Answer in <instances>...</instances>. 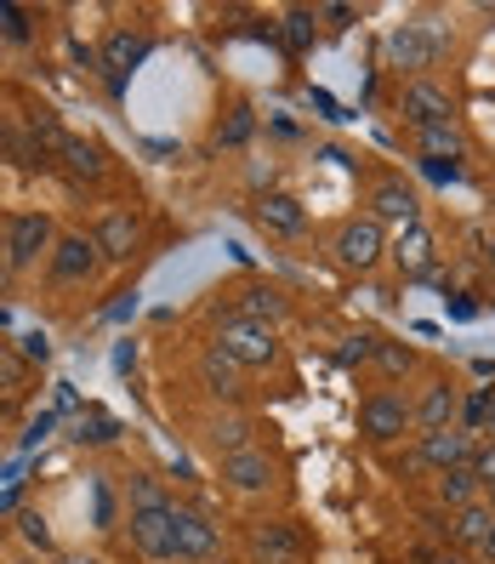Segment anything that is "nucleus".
<instances>
[{"label":"nucleus","mask_w":495,"mask_h":564,"mask_svg":"<svg viewBox=\"0 0 495 564\" xmlns=\"http://www.w3.org/2000/svg\"><path fill=\"white\" fill-rule=\"evenodd\" d=\"M245 547H251L256 564H296L308 553V536H302V524H296V519H256Z\"/></svg>","instance_id":"7"},{"label":"nucleus","mask_w":495,"mask_h":564,"mask_svg":"<svg viewBox=\"0 0 495 564\" xmlns=\"http://www.w3.org/2000/svg\"><path fill=\"white\" fill-rule=\"evenodd\" d=\"M410 405H416V427H421V434L455 427V422H461V382H450V377H427Z\"/></svg>","instance_id":"12"},{"label":"nucleus","mask_w":495,"mask_h":564,"mask_svg":"<svg viewBox=\"0 0 495 564\" xmlns=\"http://www.w3.org/2000/svg\"><path fill=\"white\" fill-rule=\"evenodd\" d=\"M114 434H120V422H114V416H103V411H86L75 440H80V445H109Z\"/></svg>","instance_id":"34"},{"label":"nucleus","mask_w":495,"mask_h":564,"mask_svg":"<svg viewBox=\"0 0 495 564\" xmlns=\"http://www.w3.org/2000/svg\"><path fill=\"white\" fill-rule=\"evenodd\" d=\"M125 508L143 513V508H177V502L165 496V485L154 474H125Z\"/></svg>","instance_id":"29"},{"label":"nucleus","mask_w":495,"mask_h":564,"mask_svg":"<svg viewBox=\"0 0 495 564\" xmlns=\"http://www.w3.org/2000/svg\"><path fill=\"white\" fill-rule=\"evenodd\" d=\"M416 149L421 160H439V165H455V160H468V138H461V126H421L416 131Z\"/></svg>","instance_id":"23"},{"label":"nucleus","mask_w":495,"mask_h":564,"mask_svg":"<svg viewBox=\"0 0 495 564\" xmlns=\"http://www.w3.org/2000/svg\"><path fill=\"white\" fill-rule=\"evenodd\" d=\"M387 262H393V269H399L405 280H433V274H439L433 228H427V223L399 228V235H393V246H387Z\"/></svg>","instance_id":"10"},{"label":"nucleus","mask_w":495,"mask_h":564,"mask_svg":"<svg viewBox=\"0 0 495 564\" xmlns=\"http://www.w3.org/2000/svg\"><path fill=\"white\" fill-rule=\"evenodd\" d=\"M29 143H35L41 154H63V149H69V131H63V120H57V109H29Z\"/></svg>","instance_id":"26"},{"label":"nucleus","mask_w":495,"mask_h":564,"mask_svg":"<svg viewBox=\"0 0 495 564\" xmlns=\"http://www.w3.org/2000/svg\"><path fill=\"white\" fill-rule=\"evenodd\" d=\"M444 57V35L439 29H421V23H399L387 35V69H399L410 80H427V69Z\"/></svg>","instance_id":"5"},{"label":"nucleus","mask_w":495,"mask_h":564,"mask_svg":"<svg viewBox=\"0 0 495 564\" xmlns=\"http://www.w3.org/2000/svg\"><path fill=\"white\" fill-rule=\"evenodd\" d=\"M387 246H393L387 228H382L371 212H365V217H348L337 235H330V257H337L348 274H376L382 262H387Z\"/></svg>","instance_id":"2"},{"label":"nucleus","mask_w":495,"mask_h":564,"mask_svg":"<svg viewBox=\"0 0 495 564\" xmlns=\"http://www.w3.org/2000/svg\"><path fill=\"white\" fill-rule=\"evenodd\" d=\"M290 314V296L268 280H256L245 291H234V308H228V319H256V325H279Z\"/></svg>","instance_id":"18"},{"label":"nucleus","mask_w":495,"mask_h":564,"mask_svg":"<svg viewBox=\"0 0 495 564\" xmlns=\"http://www.w3.org/2000/svg\"><path fill=\"white\" fill-rule=\"evenodd\" d=\"M410 427H416V405L399 388H371L365 400H359V440L365 445L387 451V445H399Z\"/></svg>","instance_id":"1"},{"label":"nucleus","mask_w":495,"mask_h":564,"mask_svg":"<svg viewBox=\"0 0 495 564\" xmlns=\"http://www.w3.org/2000/svg\"><path fill=\"white\" fill-rule=\"evenodd\" d=\"M251 131H256V115H251L245 104H234V109H228V126H217V149H240V143H251Z\"/></svg>","instance_id":"32"},{"label":"nucleus","mask_w":495,"mask_h":564,"mask_svg":"<svg viewBox=\"0 0 495 564\" xmlns=\"http://www.w3.org/2000/svg\"><path fill=\"white\" fill-rule=\"evenodd\" d=\"M125 536L148 564H177V524L172 508H143V513H125Z\"/></svg>","instance_id":"6"},{"label":"nucleus","mask_w":495,"mask_h":564,"mask_svg":"<svg viewBox=\"0 0 495 564\" xmlns=\"http://www.w3.org/2000/svg\"><path fill=\"white\" fill-rule=\"evenodd\" d=\"M222 485H228V490H240V496L274 490V485H279V456H274V451H262V445L222 456Z\"/></svg>","instance_id":"9"},{"label":"nucleus","mask_w":495,"mask_h":564,"mask_svg":"<svg viewBox=\"0 0 495 564\" xmlns=\"http://www.w3.org/2000/svg\"><path fill=\"white\" fill-rule=\"evenodd\" d=\"M256 223L268 228V235L296 240V235H308V206L296 200V194H262V200H256Z\"/></svg>","instance_id":"19"},{"label":"nucleus","mask_w":495,"mask_h":564,"mask_svg":"<svg viewBox=\"0 0 495 564\" xmlns=\"http://www.w3.org/2000/svg\"><path fill=\"white\" fill-rule=\"evenodd\" d=\"M484 440H495V411H490V427H484Z\"/></svg>","instance_id":"49"},{"label":"nucleus","mask_w":495,"mask_h":564,"mask_svg":"<svg viewBox=\"0 0 495 564\" xmlns=\"http://www.w3.org/2000/svg\"><path fill=\"white\" fill-rule=\"evenodd\" d=\"M433 496H439L444 513H461V508L484 502V485H479V474L468 468V462H461V468H450V474H433Z\"/></svg>","instance_id":"21"},{"label":"nucleus","mask_w":495,"mask_h":564,"mask_svg":"<svg viewBox=\"0 0 495 564\" xmlns=\"http://www.w3.org/2000/svg\"><path fill=\"white\" fill-rule=\"evenodd\" d=\"M206 440L217 456H234V451H251V422L245 416H211L206 427Z\"/></svg>","instance_id":"27"},{"label":"nucleus","mask_w":495,"mask_h":564,"mask_svg":"<svg viewBox=\"0 0 495 564\" xmlns=\"http://www.w3.org/2000/svg\"><path fill=\"white\" fill-rule=\"evenodd\" d=\"M217 348L240 365V371H268L279 365V330L274 325H256V319H222L217 325Z\"/></svg>","instance_id":"3"},{"label":"nucleus","mask_w":495,"mask_h":564,"mask_svg":"<svg viewBox=\"0 0 495 564\" xmlns=\"http://www.w3.org/2000/svg\"><path fill=\"white\" fill-rule=\"evenodd\" d=\"M12 143V131H7V120H0V149H7Z\"/></svg>","instance_id":"48"},{"label":"nucleus","mask_w":495,"mask_h":564,"mask_svg":"<svg viewBox=\"0 0 495 564\" xmlns=\"http://www.w3.org/2000/svg\"><path fill=\"white\" fill-rule=\"evenodd\" d=\"M473 564H495V524H490V536L473 547Z\"/></svg>","instance_id":"41"},{"label":"nucleus","mask_w":495,"mask_h":564,"mask_svg":"<svg viewBox=\"0 0 495 564\" xmlns=\"http://www.w3.org/2000/svg\"><path fill=\"white\" fill-rule=\"evenodd\" d=\"M473 434H461V427H439V434H416V445L405 451L399 474H450L461 462H473Z\"/></svg>","instance_id":"4"},{"label":"nucleus","mask_w":495,"mask_h":564,"mask_svg":"<svg viewBox=\"0 0 495 564\" xmlns=\"http://www.w3.org/2000/svg\"><path fill=\"white\" fill-rule=\"evenodd\" d=\"M433 564H473V558H468V553H455V547H444V553H439Z\"/></svg>","instance_id":"45"},{"label":"nucleus","mask_w":495,"mask_h":564,"mask_svg":"<svg viewBox=\"0 0 495 564\" xmlns=\"http://www.w3.org/2000/svg\"><path fill=\"white\" fill-rule=\"evenodd\" d=\"M371 217L387 228V223H399V228H410V223H421V194L405 183V177H376L371 183Z\"/></svg>","instance_id":"15"},{"label":"nucleus","mask_w":495,"mask_h":564,"mask_svg":"<svg viewBox=\"0 0 495 564\" xmlns=\"http://www.w3.org/2000/svg\"><path fill=\"white\" fill-rule=\"evenodd\" d=\"M57 246V235H52V217L46 212H23V217H12V228H7V262H12V274L18 269H35V262L46 257Z\"/></svg>","instance_id":"8"},{"label":"nucleus","mask_w":495,"mask_h":564,"mask_svg":"<svg viewBox=\"0 0 495 564\" xmlns=\"http://www.w3.org/2000/svg\"><path fill=\"white\" fill-rule=\"evenodd\" d=\"M154 52V41L143 35V29H109L103 46H97V63H103V80H125L131 69H143V57Z\"/></svg>","instance_id":"14"},{"label":"nucleus","mask_w":495,"mask_h":564,"mask_svg":"<svg viewBox=\"0 0 495 564\" xmlns=\"http://www.w3.org/2000/svg\"><path fill=\"white\" fill-rule=\"evenodd\" d=\"M421 177H433V183H455V177H461V165H439V160H421Z\"/></svg>","instance_id":"40"},{"label":"nucleus","mask_w":495,"mask_h":564,"mask_svg":"<svg viewBox=\"0 0 495 564\" xmlns=\"http://www.w3.org/2000/svg\"><path fill=\"white\" fill-rule=\"evenodd\" d=\"M177 524V564H211L222 553V530L200 508H172Z\"/></svg>","instance_id":"11"},{"label":"nucleus","mask_w":495,"mask_h":564,"mask_svg":"<svg viewBox=\"0 0 495 564\" xmlns=\"http://www.w3.org/2000/svg\"><path fill=\"white\" fill-rule=\"evenodd\" d=\"M484 502H490V508H495V485H490V490H484Z\"/></svg>","instance_id":"50"},{"label":"nucleus","mask_w":495,"mask_h":564,"mask_svg":"<svg viewBox=\"0 0 495 564\" xmlns=\"http://www.w3.org/2000/svg\"><path fill=\"white\" fill-rule=\"evenodd\" d=\"M63 165H69V177L97 183V177L109 172V154H103V143H91V138H69V149H63Z\"/></svg>","instance_id":"25"},{"label":"nucleus","mask_w":495,"mask_h":564,"mask_svg":"<svg viewBox=\"0 0 495 564\" xmlns=\"http://www.w3.org/2000/svg\"><path fill=\"white\" fill-rule=\"evenodd\" d=\"M91 240H97V251H103V262H131L138 246H143V217L138 212H109L91 228Z\"/></svg>","instance_id":"17"},{"label":"nucleus","mask_w":495,"mask_h":564,"mask_svg":"<svg viewBox=\"0 0 495 564\" xmlns=\"http://www.w3.org/2000/svg\"><path fill=\"white\" fill-rule=\"evenodd\" d=\"M490 411H495V388H473V393H461V434H484V427H490Z\"/></svg>","instance_id":"30"},{"label":"nucleus","mask_w":495,"mask_h":564,"mask_svg":"<svg viewBox=\"0 0 495 564\" xmlns=\"http://www.w3.org/2000/svg\"><path fill=\"white\" fill-rule=\"evenodd\" d=\"M376 343H382V337H371V330H353V337H342V348H337V365H342V371L371 365V359H376Z\"/></svg>","instance_id":"33"},{"label":"nucleus","mask_w":495,"mask_h":564,"mask_svg":"<svg viewBox=\"0 0 495 564\" xmlns=\"http://www.w3.org/2000/svg\"><path fill=\"white\" fill-rule=\"evenodd\" d=\"M484 262H490V269H495V235L484 240Z\"/></svg>","instance_id":"47"},{"label":"nucleus","mask_w":495,"mask_h":564,"mask_svg":"<svg viewBox=\"0 0 495 564\" xmlns=\"http://www.w3.org/2000/svg\"><path fill=\"white\" fill-rule=\"evenodd\" d=\"M468 468L479 474V485H484V490L495 485V440H479V445H473V462H468Z\"/></svg>","instance_id":"37"},{"label":"nucleus","mask_w":495,"mask_h":564,"mask_svg":"<svg viewBox=\"0 0 495 564\" xmlns=\"http://www.w3.org/2000/svg\"><path fill=\"white\" fill-rule=\"evenodd\" d=\"M7 285H12V262H7V251H0V296H7Z\"/></svg>","instance_id":"46"},{"label":"nucleus","mask_w":495,"mask_h":564,"mask_svg":"<svg viewBox=\"0 0 495 564\" xmlns=\"http://www.w3.org/2000/svg\"><path fill=\"white\" fill-rule=\"evenodd\" d=\"M399 109H405V120L421 131V126H450L455 120V97L427 75V80H405V91H399Z\"/></svg>","instance_id":"13"},{"label":"nucleus","mask_w":495,"mask_h":564,"mask_svg":"<svg viewBox=\"0 0 495 564\" xmlns=\"http://www.w3.org/2000/svg\"><path fill=\"white\" fill-rule=\"evenodd\" d=\"M490 524H495V508H490V502H473V508L450 513V547L473 558V547L490 536Z\"/></svg>","instance_id":"22"},{"label":"nucleus","mask_w":495,"mask_h":564,"mask_svg":"<svg viewBox=\"0 0 495 564\" xmlns=\"http://www.w3.org/2000/svg\"><path fill=\"white\" fill-rule=\"evenodd\" d=\"M319 18H324L330 29H337V35H348V29L359 23V7H319Z\"/></svg>","instance_id":"39"},{"label":"nucleus","mask_w":495,"mask_h":564,"mask_svg":"<svg viewBox=\"0 0 495 564\" xmlns=\"http://www.w3.org/2000/svg\"><path fill=\"white\" fill-rule=\"evenodd\" d=\"M450 314H455V319H473V314H479V303H473V296H455Z\"/></svg>","instance_id":"42"},{"label":"nucleus","mask_w":495,"mask_h":564,"mask_svg":"<svg viewBox=\"0 0 495 564\" xmlns=\"http://www.w3.org/2000/svg\"><path fill=\"white\" fill-rule=\"evenodd\" d=\"M97 269H103V251H97L91 235H63V240L52 246V280H57V285H80V280H91Z\"/></svg>","instance_id":"16"},{"label":"nucleus","mask_w":495,"mask_h":564,"mask_svg":"<svg viewBox=\"0 0 495 564\" xmlns=\"http://www.w3.org/2000/svg\"><path fill=\"white\" fill-rule=\"evenodd\" d=\"M200 382H206L211 400H228V405L245 393V371H240V365L228 359L222 348H206V354H200Z\"/></svg>","instance_id":"20"},{"label":"nucleus","mask_w":495,"mask_h":564,"mask_svg":"<svg viewBox=\"0 0 495 564\" xmlns=\"http://www.w3.org/2000/svg\"><path fill=\"white\" fill-rule=\"evenodd\" d=\"M23 388H29V359L0 343V400H18Z\"/></svg>","instance_id":"31"},{"label":"nucleus","mask_w":495,"mask_h":564,"mask_svg":"<svg viewBox=\"0 0 495 564\" xmlns=\"http://www.w3.org/2000/svg\"><path fill=\"white\" fill-rule=\"evenodd\" d=\"M371 365L382 371V382L393 388V382H405V377L416 371V348H410V343H387V337H382V343H376V359H371Z\"/></svg>","instance_id":"28"},{"label":"nucleus","mask_w":495,"mask_h":564,"mask_svg":"<svg viewBox=\"0 0 495 564\" xmlns=\"http://www.w3.org/2000/svg\"><path fill=\"white\" fill-rule=\"evenodd\" d=\"M274 35H279V46H285V52H296V57L314 52V41H319V12H308V7H290V12L279 18Z\"/></svg>","instance_id":"24"},{"label":"nucleus","mask_w":495,"mask_h":564,"mask_svg":"<svg viewBox=\"0 0 495 564\" xmlns=\"http://www.w3.org/2000/svg\"><path fill=\"white\" fill-rule=\"evenodd\" d=\"M0 35H7L12 46H23L29 35H35V29H29V12L12 7V0H0Z\"/></svg>","instance_id":"35"},{"label":"nucleus","mask_w":495,"mask_h":564,"mask_svg":"<svg viewBox=\"0 0 495 564\" xmlns=\"http://www.w3.org/2000/svg\"><path fill=\"white\" fill-rule=\"evenodd\" d=\"M18 536H23L29 547L52 553V524H46V513H23V519H18Z\"/></svg>","instance_id":"36"},{"label":"nucleus","mask_w":495,"mask_h":564,"mask_svg":"<svg viewBox=\"0 0 495 564\" xmlns=\"http://www.w3.org/2000/svg\"><path fill=\"white\" fill-rule=\"evenodd\" d=\"M131 359H138V348H125V343H120V348H114V371H131Z\"/></svg>","instance_id":"43"},{"label":"nucleus","mask_w":495,"mask_h":564,"mask_svg":"<svg viewBox=\"0 0 495 564\" xmlns=\"http://www.w3.org/2000/svg\"><path fill=\"white\" fill-rule=\"evenodd\" d=\"M18 343H23L18 354H23L29 365H35V359L46 365V359H52V337H46V330H29V337H18Z\"/></svg>","instance_id":"38"},{"label":"nucleus","mask_w":495,"mask_h":564,"mask_svg":"<svg viewBox=\"0 0 495 564\" xmlns=\"http://www.w3.org/2000/svg\"><path fill=\"white\" fill-rule=\"evenodd\" d=\"M52 564H103V558H86V553H57Z\"/></svg>","instance_id":"44"}]
</instances>
